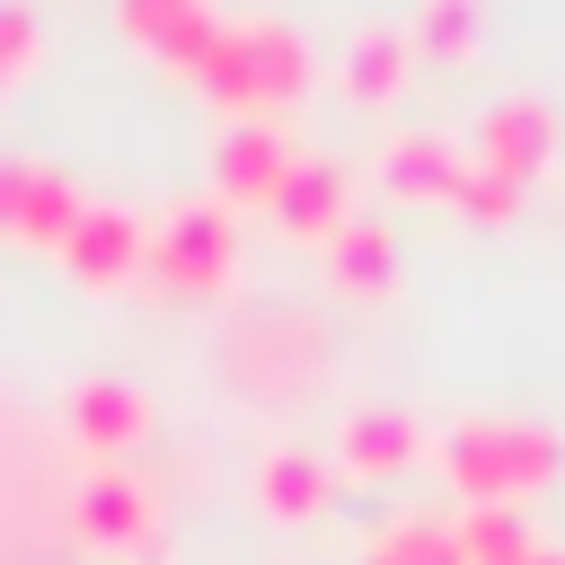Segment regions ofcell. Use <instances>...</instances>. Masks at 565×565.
I'll return each mask as SVG.
<instances>
[{
  "label": "cell",
  "instance_id": "cell-12",
  "mask_svg": "<svg viewBox=\"0 0 565 565\" xmlns=\"http://www.w3.org/2000/svg\"><path fill=\"white\" fill-rule=\"evenodd\" d=\"M415 450H424V424L397 415V406H353V415L335 424V459H344L353 477H397Z\"/></svg>",
  "mask_w": 565,
  "mask_h": 565
},
{
  "label": "cell",
  "instance_id": "cell-10",
  "mask_svg": "<svg viewBox=\"0 0 565 565\" xmlns=\"http://www.w3.org/2000/svg\"><path fill=\"white\" fill-rule=\"evenodd\" d=\"M274 221H282V238H335L344 221H353V203H344V168L335 159H291V177H282V194L265 203Z\"/></svg>",
  "mask_w": 565,
  "mask_h": 565
},
{
  "label": "cell",
  "instance_id": "cell-7",
  "mask_svg": "<svg viewBox=\"0 0 565 565\" xmlns=\"http://www.w3.org/2000/svg\"><path fill=\"white\" fill-rule=\"evenodd\" d=\"M71 521H79L88 547H150L159 539V494L124 468H97V477L71 486Z\"/></svg>",
  "mask_w": 565,
  "mask_h": 565
},
{
  "label": "cell",
  "instance_id": "cell-4",
  "mask_svg": "<svg viewBox=\"0 0 565 565\" xmlns=\"http://www.w3.org/2000/svg\"><path fill=\"white\" fill-rule=\"evenodd\" d=\"M212 203H230V212H265L274 194H282V177H291V141H282V124L274 115H230L221 132H212Z\"/></svg>",
  "mask_w": 565,
  "mask_h": 565
},
{
  "label": "cell",
  "instance_id": "cell-1",
  "mask_svg": "<svg viewBox=\"0 0 565 565\" xmlns=\"http://www.w3.org/2000/svg\"><path fill=\"white\" fill-rule=\"evenodd\" d=\"M433 459H441V477L468 503H521V494H539L565 468V433L530 424V415H459L433 441Z\"/></svg>",
  "mask_w": 565,
  "mask_h": 565
},
{
  "label": "cell",
  "instance_id": "cell-3",
  "mask_svg": "<svg viewBox=\"0 0 565 565\" xmlns=\"http://www.w3.org/2000/svg\"><path fill=\"white\" fill-rule=\"evenodd\" d=\"M141 274L168 291V300H212L230 274H238V212L230 203H177L159 230H150V256Z\"/></svg>",
  "mask_w": 565,
  "mask_h": 565
},
{
  "label": "cell",
  "instance_id": "cell-8",
  "mask_svg": "<svg viewBox=\"0 0 565 565\" xmlns=\"http://www.w3.org/2000/svg\"><path fill=\"white\" fill-rule=\"evenodd\" d=\"M459 177H468V141L459 132H388L380 141V185L397 194V203H450L459 194Z\"/></svg>",
  "mask_w": 565,
  "mask_h": 565
},
{
  "label": "cell",
  "instance_id": "cell-22",
  "mask_svg": "<svg viewBox=\"0 0 565 565\" xmlns=\"http://www.w3.org/2000/svg\"><path fill=\"white\" fill-rule=\"evenodd\" d=\"M185 9H203V0H115V26H124L132 44H159Z\"/></svg>",
  "mask_w": 565,
  "mask_h": 565
},
{
  "label": "cell",
  "instance_id": "cell-21",
  "mask_svg": "<svg viewBox=\"0 0 565 565\" xmlns=\"http://www.w3.org/2000/svg\"><path fill=\"white\" fill-rule=\"evenodd\" d=\"M450 203H459L477 230H503V221L521 212V185H503V177H486V168L468 159V177H459V194H450Z\"/></svg>",
  "mask_w": 565,
  "mask_h": 565
},
{
  "label": "cell",
  "instance_id": "cell-6",
  "mask_svg": "<svg viewBox=\"0 0 565 565\" xmlns=\"http://www.w3.org/2000/svg\"><path fill=\"white\" fill-rule=\"evenodd\" d=\"M141 256H150V238H141V212H124V203H88V212L71 221V238H62V265H71L79 291H115V282H132Z\"/></svg>",
  "mask_w": 565,
  "mask_h": 565
},
{
  "label": "cell",
  "instance_id": "cell-24",
  "mask_svg": "<svg viewBox=\"0 0 565 565\" xmlns=\"http://www.w3.org/2000/svg\"><path fill=\"white\" fill-rule=\"evenodd\" d=\"M530 565H565V539H539V547H530Z\"/></svg>",
  "mask_w": 565,
  "mask_h": 565
},
{
  "label": "cell",
  "instance_id": "cell-5",
  "mask_svg": "<svg viewBox=\"0 0 565 565\" xmlns=\"http://www.w3.org/2000/svg\"><path fill=\"white\" fill-rule=\"evenodd\" d=\"M468 159H477L486 177H503V185H530V177L556 159V106L530 97V88L494 97V106L468 124Z\"/></svg>",
  "mask_w": 565,
  "mask_h": 565
},
{
  "label": "cell",
  "instance_id": "cell-18",
  "mask_svg": "<svg viewBox=\"0 0 565 565\" xmlns=\"http://www.w3.org/2000/svg\"><path fill=\"white\" fill-rule=\"evenodd\" d=\"M371 556H388V565H468L459 539H450V521H424V512L388 521V530L371 539Z\"/></svg>",
  "mask_w": 565,
  "mask_h": 565
},
{
  "label": "cell",
  "instance_id": "cell-11",
  "mask_svg": "<svg viewBox=\"0 0 565 565\" xmlns=\"http://www.w3.org/2000/svg\"><path fill=\"white\" fill-rule=\"evenodd\" d=\"M62 415H71V433H79L88 450H132V441L150 433V397H141L132 380H79V388L62 397Z\"/></svg>",
  "mask_w": 565,
  "mask_h": 565
},
{
  "label": "cell",
  "instance_id": "cell-15",
  "mask_svg": "<svg viewBox=\"0 0 565 565\" xmlns=\"http://www.w3.org/2000/svg\"><path fill=\"white\" fill-rule=\"evenodd\" d=\"M406 35H415L424 62H468L477 35H486V0H415Z\"/></svg>",
  "mask_w": 565,
  "mask_h": 565
},
{
  "label": "cell",
  "instance_id": "cell-19",
  "mask_svg": "<svg viewBox=\"0 0 565 565\" xmlns=\"http://www.w3.org/2000/svg\"><path fill=\"white\" fill-rule=\"evenodd\" d=\"M221 26H230V18H212V0H203V9H185L150 53H159L177 79H203V71H212V53H221Z\"/></svg>",
  "mask_w": 565,
  "mask_h": 565
},
{
  "label": "cell",
  "instance_id": "cell-2",
  "mask_svg": "<svg viewBox=\"0 0 565 565\" xmlns=\"http://www.w3.org/2000/svg\"><path fill=\"white\" fill-rule=\"evenodd\" d=\"M309 35L300 26H282V18H230L221 26V53H212V71L194 79L212 106H230V115H274V106H291L300 88H309Z\"/></svg>",
  "mask_w": 565,
  "mask_h": 565
},
{
  "label": "cell",
  "instance_id": "cell-25",
  "mask_svg": "<svg viewBox=\"0 0 565 565\" xmlns=\"http://www.w3.org/2000/svg\"><path fill=\"white\" fill-rule=\"evenodd\" d=\"M530 547H539V539H530ZM503 565H530V556H503Z\"/></svg>",
  "mask_w": 565,
  "mask_h": 565
},
{
  "label": "cell",
  "instance_id": "cell-13",
  "mask_svg": "<svg viewBox=\"0 0 565 565\" xmlns=\"http://www.w3.org/2000/svg\"><path fill=\"white\" fill-rule=\"evenodd\" d=\"M327 274H335V291H362V300L397 291V238H388V221L353 212V221L327 238Z\"/></svg>",
  "mask_w": 565,
  "mask_h": 565
},
{
  "label": "cell",
  "instance_id": "cell-20",
  "mask_svg": "<svg viewBox=\"0 0 565 565\" xmlns=\"http://www.w3.org/2000/svg\"><path fill=\"white\" fill-rule=\"evenodd\" d=\"M44 62V9L35 0H0V88H18Z\"/></svg>",
  "mask_w": 565,
  "mask_h": 565
},
{
  "label": "cell",
  "instance_id": "cell-16",
  "mask_svg": "<svg viewBox=\"0 0 565 565\" xmlns=\"http://www.w3.org/2000/svg\"><path fill=\"white\" fill-rule=\"evenodd\" d=\"M450 539H459V556H468V565H503V556H530L521 503H459Z\"/></svg>",
  "mask_w": 565,
  "mask_h": 565
},
{
  "label": "cell",
  "instance_id": "cell-14",
  "mask_svg": "<svg viewBox=\"0 0 565 565\" xmlns=\"http://www.w3.org/2000/svg\"><path fill=\"white\" fill-rule=\"evenodd\" d=\"M327 494H335V468H327V459H309V450H265V459H256V512H274V521H318Z\"/></svg>",
  "mask_w": 565,
  "mask_h": 565
},
{
  "label": "cell",
  "instance_id": "cell-26",
  "mask_svg": "<svg viewBox=\"0 0 565 565\" xmlns=\"http://www.w3.org/2000/svg\"><path fill=\"white\" fill-rule=\"evenodd\" d=\"M362 565H388V556H362Z\"/></svg>",
  "mask_w": 565,
  "mask_h": 565
},
{
  "label": "cell",
  "instance_id": "cell-23",
  "mask_svg": "<svg viewBox=\"0 0 565 565\" xmlns=\"http://www.w3.org/2000/svg\"><path fill=\"white\" fill-rule=\"evenodd\" d=\"M26 185H35V159H0V230L26 221Z\"/></svg>",
  "mask_w": 565,
  "mask_h": 565
},
{
  "label": "cell",
  "instance_id": "cell-9",
  "mask_svg": "<svg viewBox=\"0 0 565 565\" xmlns=\"http://www.w3.org/2000/svg\"><path fill=\"white\" fill-rule=\"evenodd\" d=\"M406 79H415V35H406L397 18H362V26L344 35V53H335V88H344L353 106H388Z\"/></svg>",
  "mask_w": 565,
  "mask_h": 565
},
{
  "label": "cell",
  "instance_id": "cell-17",
  "mask_svg": "<svg viewBox=\"0 0 565 565\" xmlns=\"http://www.w3.org/2000/svg\"><path fill=\"white\" fill-rule=\"evenodd\" d=\"M79 212H88V194H79L62 168H44V159H35V185H26V221H18V238H44V247H62Z\"/></svg>",
  "mask_w": 565,
  "mask_h": 565
}]
</instances>
